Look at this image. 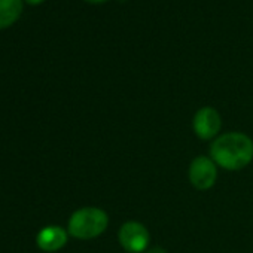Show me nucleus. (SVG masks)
Segmentation results:
<instances>
[{"label": "nucleus", "instance_id": "obj_1", "mask_svg": "<svg viewBox=\"0 0 253 253\" xmlns=\"http://www.w3.org/2000/svg\"><path fill=\"white\" fill-rule=\"evenodd\" d=\"M210 158L225 170H241L253 160V140L247 134L237 131L220 134L210 146Z\"/></svg>", "mask_w": 253, "mask_h": 253}, {"label": "nucleus", "instance_id": "obj_2", "mask_svg": "<svg viewBox=\"0 0 253 253\" xmlns=\"http://www.w3.org/2000/svg\"><path fill=\"white\" fill-rule=\"evenodd\" d=\"M109 225V216L98 207H84L76 210L67 225V232L79 240H91L101 235Z\"/></svg>", "mask_w": 253, "mask_h": 253}, {"label": "nucleus", "instance_id": "obj_3", "mask_svg": "<svg viewBox=\"0 0 253 253\" xmlns=\"http://www.w3.org/2000/svg\"><path fill=\"white\" fill-rule=\"evenodd\" d=\"M119 244L130 253H142L148 250L149 246V231L148 228L136 220L125 222L118 232Z\"/></svg>", "mask_w": 253, "mask_h": 253}, {"label": "nucleus", "instance_id": "obj_4", "mask_svg": "<svg viewBox=\"0 0 253 253\" xmlns=\"http://www.w3.org/2000/svg\"><path fill=\"white\" fill-rule=\"evenodd\" d=\"M188 176H189L191 185L195 189L207 191L216 183V179H217L216 163L209 157L200 155L195 160H192V163L189 166Z\"/></svg>", "mask_w": 253, "mask_h": 253}, {"label": "nucleus", "instance_id": "obj_5", "mask_svg": "<svg viewBox=\"0 0 253 253\" xmlns=\"http://www.w3.org/2000/svg\"><path fill=\"white\" fill-rule=\"evenodd\" d=\"M220 126H222V119L214 107L206 106L195 112L192 119V128L194 133L201 140L214 139L220 131Z\"/></svg>", "mask_w": 253, "mask_h": 253}, {"label": "nucleus", "instance_id": "obj_6", "mask_svg": "<svg viewBox=\"0 0 253 253\" xmlns=\"http://www.w3.org/2000/svg\"><path fill=\"white\" fill-rule=\"evenodd\" d=\"M36 243L39 249L43 252H55L60 250L67 243V231L58 225H49L39 231L36 237Z\"/></svg>", "mask_w": 253, "mask_h": 253}, {"label": "nucleus", "instance_id": "obj_7", "mask_svg": "<svg viewBox=\"0 0 253 253\" xmlns=\"http://www.w3.org/2000/svg\"><path fill=\"white\" fill-rule=\"evenodd\" d=\"M23 14V0H0V30L11 27Z\"/></svg>", "mask_w": 253, "mask_h": 253}, {"label": "nucleus", "instance_id": "obj_8", "mask_svg": "<svg viewBox=\"0 0 253 253\" xmlns=\"http://www.w3.org/2000/svg\"><path fill=\"white\" fill-rule=\"evenodd\" d=\"M145 253H167V250L164 247H161V246H154V247L148 249Z\"/></svg>", "mask_w": 253, "mask_h": 253}, {"label": "nucleus", "instance_id": "obj_9", "mask_svg": "<svg viewBox=\"0 0 253 253\" xmlns=\"http://www.w3.org/2000/svg\"><path fill=\"white\" fill-rule=\"evenodd\" d=\"M88 3H92V5H101V3H106L109 0H85Z\"/></svg>", "mask_w": 253, "mask_h": 253}, {"label": "nucleus", "instance_id": "obj_10", "mask_svg": "<svg viewBox=\"0 0 253 253\" xmlns=\"http://www.w3.org/2000/svg\"><path fill=\"white\" fill-rule=\"evenodd\" d=\"M26 2L29 5H41L42 2H45V0H26Z\"/></svg>", "mask_w": 253, "mask_h": 253}]
</instances>
